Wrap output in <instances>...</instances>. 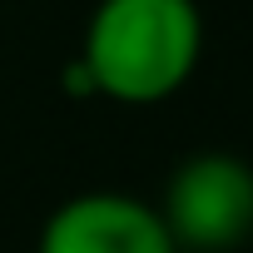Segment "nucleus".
I'll list each match as a JSON object with an SVG mask.
<instances>
[{"label": "nucleus", "mask_w": 253, "mask_h": 253, "mask_svg": "<svg viewBox=\"0 0 253 253\" xmlns=\"http://www.w3.org/2000/svg\"><path fill=\"white\" fill-rule=\"evenodd\" d=\"M199 55V0H99L75 60L84 65L94 94L119 104H159L194 75Z\"/></svg>", "instance_id": "obj_1"}, {"label": "nucleus", "mask_w": 253, "mask_h": 253, "mask_svg": "<svg viewBox=\"0 0 253 253\" xmlns=\"http://www.w3.org/2000/svg\"><path fill=\"white\" fill-rule=\"evenodd\" d=\"M179 253H233L253 238V164L233 149L179 159L154 204Z\"/></svg>", "instance_id": "obj_2"}, {"label": "nucleus", "mask_w": 253, "mask_h": 253, "mask_svg": "<svg viewBox=\"0 0 253 253\" xmlns=\"http://www.w3.org/2000/svg\"><path fill=\"white\" fill-rule=\"evenodd\" d=\"M35 253H179L159 209L124 189H84L50 209Z\"/></svg>", "instance_id": "obj_3"}]
</instances>
